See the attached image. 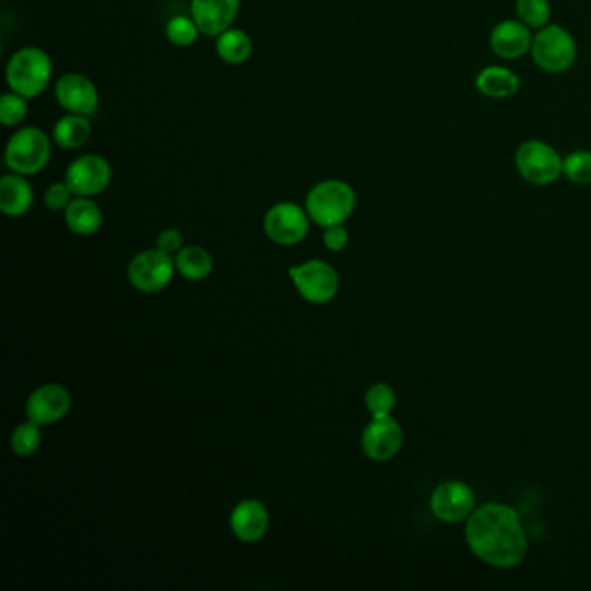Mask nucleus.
Masks as SVG:
<instances>
[{
	"instance_id": "obj_32",
	"label": "nucleus",
	"mask_w": 591,
	"mask_h": 591,
	"mask_svg": "<svg viewBox=\"0 0 591 591\" xmlns=\"http://www.w3.org/2000/svg\"><path fill=\"white\" fill-rule=\"evenodd\" d=\"M323 241H325L328 250H332V252H342V250L349 245V233H347V229L344 228V224L330 226V228H325Z\"/></svg>"
},
{
	"instance_id": "obj_2",
	"label": "nucleus",
	"mask_w": 591,
	"mask_h": 591,
	"mask_svg": "<svg viewBox=\"0 0 591 591\" xmlns=\"http://www.w3.org/2000/svg\"><path fill=\"white\" fill-rule=\"evenodd\" d=\"M356 208V193L349 182L326 179L312 186L306 196L311 221L321 228L344 224Z\"/></svg>"
},
{
	"instance_id": "obj_20",
	"label": "nucleus",
	"mask_w": 591,
	"mask_h": 591,
	"mask_svg": "<svg viewBox=\"0 0 591 591\" xmlns=\"http://www.w3.org/2000/svg\"><path fill=\"white\" fill-rule=\"evenodd\" d=\"M91 117L66 113L52 127V141L63 150H80L91 139Z\"/></svg>"
},
{
	"instance_id": "obj_29",
	"label": "nucleus",
	"mask_w": 591,
	"mask_h": 591,
	"mask_svg": "<svg viewBox=\"0 0 591 591\" xmlns=\"http://www.w3.org/2000/svg\"><path fill=\"white\" fill-rule=\"evenodd\" d=\"M564 174L574 184H591V151L578 150L567 156Z\"/></svg>"
},
{
	"instance_id": "obj_27",
	"label": "nucleus",
	"mask_w": 591,
	"mask_h": 591,
	"mask_svg": "<svg viewBox=\"0 0 591 591\" xmlns=\"http://www.w3.org/2000/svg\"><path fill=\"white\" fill-rule=\"evenodd\" d=\"M28 115V99L9 91L0 98V122L4 127H18Z\"/></svg>"
},
{
	"instance_id": "obj_10",
	"label": "nucleus",
	"mask_w": 591,
	"mask_h": 591,
	"mask_svg": "<svg viewBox=\"0 0 591 591\" xmlns=\"http://www.w3.org/2000/svg\"><path fill=\"white\" fill-rule=\"evenodd\" d=\"M113 179V169L104 156L96 153L75 158L65 172V182L75 196H98L108 189Z\"/></svg>"
},
{
	"instance_id": "obj_4",
	"label": "nucleus",
	"mask_w": 591,
	"mask_h": 591,
	"mask_svg": "<svg viewBox=\"0 0 591 591\" xmlns=\"http://www.w3.org/2000/svg\"><path fill=\"white\" fill-rule=\"evenodd\" d=\"M52 141L44 130L26 125L14 130L4 151L7 169L21 176H35L46 169L51 160Z\"/></svg>"
},
{
	"instance_id": "obj_28",
	"label": "nucleus",
	"mask_w": 591,
	"mask_h": 591,
	"mask_svg": "<svg viewBox=\"0 0 591 591\" xmlns=\"http://www.w3.org/2000/svg\"><path fill=\"white\" fill-rule=\"evenodd\" d=\"M364 401L371 416H390L392 410L396 408V392L387 384L371 385Z\"/></svg>"
},
{
	"instance_id": "obj_1",
	"label": "nucleus",
	"mask_w": 591,
	"mask_h": 591,
	"mask_svg": "<svg viewBox=\"0 0 591 591\" xmlns=\"http://www.w3.org/2000/svg\"><path fill=\"white\" fill-rule=\"evenodd\" d=\"M465 538L475 557L488 566L510 569L526 557L527 540L519 514L503 503H486L474 510Z\"/></svg>"
},
{
	"instance_id": "obj_26",
	"label": "nucleus",
	"mask_w": 591,
	"mask_h": 591,
	"mask_svg": "<svg viewBox=\"0 0 591 591\" xmlns=\"http://www.w3.org/2000/svg\"><path fill=\"white\" fill-rule=\"evenodd\" d=\"M40 442H42L40 425L28 420L14 430L13 437H11V448H13L14 455L26 458V456H32L39 449Z\"/></svg>"
},
{
	"instance_id": "obj_13",
	"label": "nucleus",
	"mask_w": 591,
	"mask_h": 591,
	"mask_svg": "<svg viewBox=\"0 0 591 591\" xmlns=\"http://www.w3.org/2000/svg\"><path fill=\"white\" fill-rule=\"evenodd\" d=\"M363 451L375 462H387L403 446V429L392 416H371L361 437Z\"/></svg>"
},
{
	"instance_id": "obj_12",
	"label": "nucleus",
	"mask_w": 591,
	"mask_h": 591,
	"mask_svg": "<svg viewBox=\"0 0 591 591\" xmlns=\"http://www.w3.org/2000/svg\"><path fill=\"white\" fill-rule=\"evenodd\" d=\"M432 514L448 524L468 519L475 510V494L472 488L460 481L442 482L430 498Z\"/></svg>"
},
{
	"instance_id": "obj_15",
	"label": "nucleus",
	"mask_w": 591,
	"mask_h": 591,
	"mask_svg": "<svg viewBox=\"0 0 591 591\" xmlns=\"http://www.w3.org/2000/svg\"><path fill=\"white\" fill-rule=\"evenodd\" d=\"M240 7L241 0H191L189 11L202 35L217 39L233 28Z\"/></svg>"
},
{
	"instance_id": "obj_11",
	"label": "nucleus",
	"mask_w": 591,
	"mask_h": 591,
	"mask_svg": "<svg viewBox=\"0 0 591 591\" xmlns=\"http://www.w3.org/2000/svg\"><path fill=\"white\" fill-rule=\"evenodd\" d=\"M54 96L66 113L94 117V113L98 111V89L91 78L82 73L70 72L59 77L54 87Z\"/></svg>"
},
{
	"instance_id": "obj_31",
	"label": "nucleus",
	"mask_w": 591,
	"mask_h": 591,
	"mask_svg": "<svg viewBox=\"0 0 591 591\" xmlns=\"http://www.w3.org/2000/svg\"><path fill=\"white\" fill-rule=\"evenodd\" d=\"M184 245V238L182 233L176 228L163 229L162 233L158 234L156 238V248H160L167 254H177Z\"/></svg>"
},
{
	"instance_id": "obj_17",
	"label": "nucleus",
	"mask_w": 591,
	"mask_h": 591,
	"mask_svg": "<svg viewBox=\"0 0 591 591\" xmlns=\"http://www.w3.org/2000/svg\"><path fill=\"white\" fill-rule=\"evenodd\" d=\"M229 524L238 540L255 543L266 536L269 514L260 501L245 500L234 507Z\"/></svg>"
},
{
	"instance_id": "obj_8",
	"label": "nucleus",
	"mask_w": 591,
	"mask_h": 591,
	"mask_svg": "<svg viewBox=\"0 0 591 591\" xmlns=\"http://www.w3.org/2000/svg\"><path fill=\"white\" fill-rule=\"evenodd\" d=\"M311 222L306 208L297 203L280 202L267 210L264 231L269 240L283 247H290L306 238Z\"/></svg>"
},
{
	"instance_id": "obj_23",
	"label": "nucleus",
	"mask_w": 591,
	"mask_h": 591,
	"mask_svg": "<svg viewBox=\"0 0 591 591\" xmlns=\"http://www.w3.org/2000/svg\"><path fill=\"white\" fill-rule=\"evenodd\" d=\"M177 271L191 281H202L214 271V259L202 247H182L176 255Z\"/></svg>"
},
{
	"instance_id": "obj_21",
	"label": "nucleus",
	"mask_w": 591,
	"mask_h": 591,
	"mask_svg": "<svg viewBox=\"0 0 591 591\" xmlns=\"http://www.w3.org/2000/svg\"><path fill=\"white\" fill-rule=\"evenodd\" d=\"M477 91L493 99H507L520 91V80L505 66H488L475 78Z\"/></svg>"
},
{
	"instance_id": "obj_24",
	"label": "nucleus",
	"mask_w": 591,
	"mask_h": 591,
	"mask_svg": "<svg viewBox=\"0 0 591 591\" xmlns=\"http://www.w3.org/2000/svg\"><path fill=\"white\" fill-rule=\"evenodd\" d=\"M167 39L176 47H189L202 35L200 28L191 16H174L165 25Z\"/></svg>"
},
{
	"instance_id": "obj_25",
	"label": "nucleus",
	"mask_w": 591,
	"mask_h": 591,
	"mask_svg": "<svg viewBox=\"0 0 591 591\" xmlns=\"http://www.w3.org/2000/svg\"><path fill=\"white\" fill-rule=\"evenodd\" d=\"M515 13L524 25L540 30L543 26L548 25L552 7H550L548 0H517Z\"/></svg>"
},
{
	"instance_id": "obj_22",
	"label": "nucleus",
	"mask_w": 591,
	"mask_h": 591,
	"mask_svg": "<svg viewBox=\"0 0 591 591\" xmlns=\"http://www.w3.org/2000/svg\"><path fill=\"white\" fill-rule=\"evenodd\" d=\"M215 51H217V56L224 63L243 65V63H247L248 59L252 58L254 42L250 39V35L240 30V28H229V30L217 37Z\"/></svg>"
},
{
	"instance_id": "obj_16",
	"label": "nucleus",
	"mask_w": 591,
	"mask_h": 591,
	"mask_svg": "<svg viewBox=\"0 0 591 591\" xmlns=\"http://www.w3.org/2000/svg\"><path fill=\"white\" fill-rule=\"evenodd\" d=\"M531 28L522 21H501L489 37V46L496 56L503 59H519L533 47Z\"/></svg>"
},
{
	"instance_id": "obj_18",
	"label": "nucleus",
	"mask_w": 591,
	"mask_h": 591,
	"mask_svg": "<svg viewBox=\"0 0 591 591\" xmlns=\"http://www.w3.org/2000/svg\"><path fill=\"white\" fill-rule=\"evenodd\" d=\"M33 203V188L26 176L11 172L0 179V210L7 217L25 215Z\"/></svg>"
},
{
	"instance_id": "obj_3",
	"label": "nucleus",
	"mask_w": 591,
	"mask_h": 591,
	"mask_svg": "<svg viewBox=\"0 0 591 591\" xmlns=\"http://www.w3.org/2000/svg\"><path fill=\"white\" fill-rule=\"evenodd\" d=\"M52 80V61L40 47H21L14 52L6 65V82L9 91L33 99L46 91Z\"/></svg>"
},
{
	"instance_id": "obj_14",
	"label": "nucleus",
	"mask_w": 591,
	"mask_h": 591,
	"mask_svg": "<svg viewBox=\"0 0 591 591\" xmlns=\"http://www.w3.org/2000/svg\"><path fill=\"white\" fill-rule=\"evenodd\" d=\"M72 408L70 392L58 384L42 385L26 401V416L37 425H51L63 420Z\"/></svg>"
},
{
	"instance_id": "obj_6",
	"label": "nucleus",
	"mask_w": 591,
	"mask_h": 591,
	"mask_svg": "<svg viewBox=\"0 0 591 591\" xmlns=\"http://www.w3.org/2000/svg\"><path fill=\"white\" fill-rule=\"evenodd\" d=\"M515 167L533 186H548L564 174V160L543 141H526L515 153Z\"/></svg>"
},
{
	"instance_id": "obj_30",
	"label": "nucleus",
	"mask_w": 591,
	"mask_h": 591,
	"mask_svg": "<svg viewBox=\"0 0 591 591\" xmlns=\"http://www.w3.org/2000/svg\"><path fill=\"white\" fill-rule=\"evenodd\" d=\"M73 191L70 186L63 182H54L49 188H47L46 195H44V203L46 207L52 212H59L63 210L65 212L66 207L72 203Z\"/></svg>"
},
{
	"instance_id": "obj_7",
	"label": "nucleus",
	"mask_w": 591,
	"mask_h": 591,
	"mask_svg": "<svg viewBox=\"0 0 591 591\" xmlns=\"http://www.w3.org/2000/svg\"><path fill=\"white\" fill-rule=\"evenodd\" d=\"M176 271V259H172L167 252L160 248L144 250L130 260V285L143 293L162 292L174 280Z\"/></svg>"
},
{
	"instance_id": "obj_9",
	"label": "nucleus",
	"mask_w": 591,
	"mask_h": 591,
	"mask_svg": "<svg viewBox=\"0 0 591 591\" xmlns=\"http://www.w3.org/2000/svg\"><path fill=\"white\" fill-rule=\"evenodd\" d=\"M288 274L300 295L311 304H328L335 299L340 286L337 271L323 260H309L306 264L290 267Z\"/></svg>"
},
{
	"instance_id": "obj_19",
	"label": "nucleus",
	"mask_w": 591,
	"mask_h": 591,
	"mask_svg": "<svg viewBox=\"0 0 591 591\" xmlns=\"http://www.w3.org/2000/svg\"><path fill=\"white\" fill-rule=\"evenodd\" d=\"M66 226L78 236L98 233L103 224V212L89 196H75L65 210Z\"/></svg>"
},
{
	"instance_id": "obj_5",
	"label": "nucleus",
	"mask_w": 591,
	"mask_h": 591,
	"mask_svg": "<svg viewBox=\"0 0 591 591\" xmlns=\"http://www.w3.org/2000/svg\"><path fill=\"white\" fill-rule=\"evenodd\" d=\"M534 63L548 73H564L576 63L578 46L566 28L546 25L534 35L531 47Z\"/></svg>"
}]
</instances>
